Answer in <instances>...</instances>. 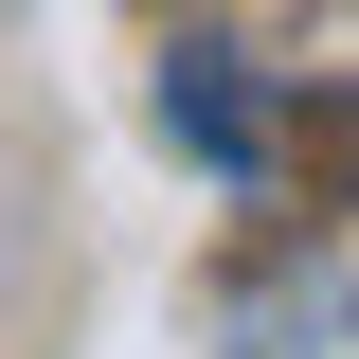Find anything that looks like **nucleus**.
Listing matches in <instances>:
<instances>
[]
</instances>
